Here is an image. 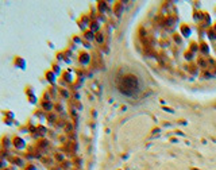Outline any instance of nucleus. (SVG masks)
<instances>
[{
    "mask_svg": "<svg viewBox=\"0 0 216 170\" xmlns=\"http://www.w3.org/2000/svg\"><path fill=\"white\" fill-rule=\"evenodd\" d=\"M19 131H21V132H26V134H28V132H30V130H28L27 127H24V126H23V127L21 126V127H19Z\"/></svg>",
    "mask_w": 216,
    "mask_h": 170,
    "instance_id": "obj_13",
    "label": "nucleus"
},
{
    "mask_svg": "<svg viewBox=\"0 0 216 170\" xmlns=\"http://www.w3.org/2000/svg\"><path fill=\"white\" fill-rule=\"evenodd\" d=\"M0 149L3 150H10L11 146H12V138L8 136V135H4V136L0 139Z\"/></svg>",
    "mask_w": 216,
    "mask_h": 170,
    "instance_id": "obj_4",
    "label": "nucleus"
},
{
    "mask_svg": "<svg viewBox=\"0 0 216 170\" xmlns=\"http://www.w3.org/2000/svg\"><path fill=\"white\" fill-rule=\"evenodd\" d=\"M4 170H11V168H7V169H4Z\"/></svg>",
    "mask_w": 216,
    "mask_h": 170,
    "instance_id": "obj_15",
    "label": "nucleus"
},
{
    "mask_svg": "<svg viewBox=\"0 0 216 170\" xmlns=\"http://www.w3.org/2000/svg\"><path fill=\"white\" fill-rule=\"evenodd\" d=\"M3 123H4L5 126H8V127H11V126L15 124V120L8 119V117H3Z\"/></svg>",
    "mask_w": 216,
    "mask_h": 170,
    "instance_id": "obj_8",
    "label": "nucleus"
},
{
    "mask_svg": "<svg viewBox=\"0 0 216 170\" xmlns=\"http://www.w3.org/2000/svg\"><path fill=\"white\" fill-rule=\"evenodd\" d=\"M45 77H46V80H47L50 84H54V82H56V74H54V72L47 70L45 73Z\"/></svg>",
    "mask_w": 216,
    "mask_h": 170,
    "instance_id": "obj_5",
    "label": "nucleus"
},
{
    "mask_svg": "<svg viewBox=\"0 0 216 170\" xmlns=\"http://www.w3.org/2000/svg\"><path fill=\"white\" fill-rule=\"evenodd\" d=\"M12 66L16 69H21V70H26L27 69V62H26V59L23 57L15 56L12 59Z\"/></svg>",
    "mask_w": 216,
    "mask_h": 170,
    "instance_id": "obj_1",
    "label": "nucleus"
},
{
    "mask_svg": "<svg viewBox=\"0 0 216 170\" xmlns=\"http://www.w3.org/2000/svg\"><path fill=\"white\" fill-rule=\"evenodd\" d=\"M53 72H56V73H60V66H58V65L53 66Z\"/></svg>",
    "mask_w": 216,
    "mask_h": 170,
    "instance_id": "obj_14",
    "label": "nucleus"
},
{
    "mask_svg": "<svg viewBox=\"0 0 216 170\" xmlns=\"http://www.w3.org/2000/svg\"><path fill=\"white\" fill-rule=\"evenodd\" d=\"M27 100H28V103H31V104H37V103H38V99H37V96L34 93L33 95H28Z\"/></svg>",
    "mask_w": 216,
    "mask_h": 170,
    "instance_id": "obj_7",
    "label": "nucleus"
},
{
    "mask_svg": "<svg viewBox=\"0 0 216 170\" xmlns=\"http://www.w3.org/2000/svg\"><path fill=\"white\" fill-rule=\"evenodd\" d=\"M8 168V161L5 159H0V170H4Z\"/></svg>",
    "mask_w": 216,
    "mask_h": 170,
    "instance_id": "obj_9",
    "label": "nucleus"
},
{
    "mask_svg": "<svg viewBox=\"0 0 216 170\" xmlns=\"http://www.w3.org/2000/svg\"><path fill=\"white\" fill-rule=\"evenodd\" d=\"M42 108H45L46 109V111H49V109H51V104H50V103H42Z\"/></svg>",
    "mask_w": 216,
    "mask_h": 170,
    "instance_id": "obj_12",
    "label": "nucleus"
},
{
    "mask_svg": "<svg viewBox=\"0 0 216 170\" xmlns=\"http://www.w3.org/2000/svg\"><path fill=\"white\" fill-rule=\"evenodd\" d=\"M33 93H34V88H33V86H30V85L26 86V96H28V95H33Z\"/></svg>",
    "mask_w": 216,
    "mask_h": 170,
    "instance_id": "obj_10",
    "label": "nucleus"
},
{
    "mask_svg": "<svg viewBox=\"0 0 216 170\" xmlns=\"http://www.w3.org/2000/svg\"><path fill=\"white\" fill-rule=\"evenodd\" d=\"M12 147H15L16 150H24L26 140L23 139L21 135H15V136H12Z\"/></svg>",
    "mask_w": 216,
    "mask_h": 170,
    "instance_id": "obj_2",
    "label": "nucleus"
},
{
    "mask_svg": "<svg viewBox=\"0 0 216 170\" xmlns=\"http://www.w3.org/2000/svg\"><path fill=\"white\" fill-rule=\"evenodd\" d=\"M10 161H11V163H12L14 166H18V168H19V169H22V170L26 168L24 158L19 157V155H15V157H11V158H10Z\"/></svg>",
    "mask_w": 216,
    "mask_h": 170,
    "instance_id": "obj_3",
    "label": "nucleus"
},
{
    "mask_svg": "<svg viewBox=\"0 0 216 170\" xmlns=\"http://www.w3.org/2000/svg\"><path fill=\"white\" fill-rule=\"evenodd\" d=\"M0 114H2L3 117H8V119L15 120V112L12 111H0Z\"/></svg>",
    "mask_w": 216,
    "mask_h": 170,
    "instance_id": "obj_6",
    "label": "nucleus"
},
{
    "mask_svg": "<svg viewBox=\"0 0 216 170\" xmlns=\"http://www.w3.org/2000/svg\"><path fill=\"white\" fill-rule=\"evenodd\" d=\"M23 170H37V166L33 165V163H30V165H26V168Z\"/></svg>",
    "mask_w": 216,
    "mask_h": 170,
    "instance_id": "obj_11",
    "label": "nucleus"
}]
</instances>
